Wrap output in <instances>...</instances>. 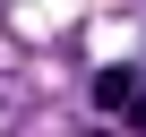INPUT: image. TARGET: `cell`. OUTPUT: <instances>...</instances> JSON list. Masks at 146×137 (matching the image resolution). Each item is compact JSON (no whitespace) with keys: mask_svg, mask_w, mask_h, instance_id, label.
<instances>
[{"mask_svg":"<svg viewBox=\"0 0 146 137\" xmlns=\"http://www.w3.org/2000/svg\"><path fill=\"white\" fill-rule=\"evenodd\" d=\"M95 103L112 120H146V77H137L129 60H112V68H95Z\"/></svg>","mask_w":146,"mask_h":137,"instance_id":"6da1fadb","label":"cell"}]
</instances>
